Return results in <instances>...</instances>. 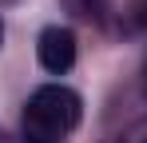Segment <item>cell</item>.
I'll use <instances>...</instances> for the list:
<instances>
[{
    "instance_id": "4",
    "label": "cell",
    "mask_w": 147,
    "mask_h": 143,
    "mask_svg": "<svg viewBox=\"0 0 147 143\" xmlns=\"http://www.w3.org/2000/svg\"><path fill=\"white\" fill-rule=\"evenodd\" d=\"M119 143H147V119H139V123H135V127H131Z\"/></svg>"
},
{
    "instance_id": "6",
    "label": "cell",
    "mask_w": 147,
    "mask_h": 143,
    "mask_svg": "<svg viewBox=\"0 0 147 143\" xmlns=\"http://www.w3.org/2000/svg\"><path fill=\"white\" fill-rule=\"evenodd\" d=\"M143 92H147V72H143Z\"/></svg>"
},
{
    "instance_id": "5",
    "label": "cell",
    "mask_w": 147,
    "mask_h": 143,
    "mask_svg": "<svg viewBox=\"0 0 147 143\" xmlns=\"http://www.w3.org/2000/svg\"><path fill=\"white\" fill-rule=\"evenodd\" d=\"M0 40H4V20H0Z\"/></svg>"
},
{
    "instance_id": "3",
    "label": "cell",
    "mask_w": 147,
    "mask_h": 143,
    "mask_svg": "<svg viewBox=\"0 0 147 143\" xmlns=\"http://www.w3.org/2000/svg\"><path fill=\"white\" fill-rule=\"evenodd\" d=\"M60 4H64L68 16H76V20H84V24H103L115 0H60Z\"/></svg>"
},
{
    "instance_id": "2",
    "label": "cell",
    "mask_w": 147,
    "mask_h": 143,
    "mask_svg": "<svg viewBox=\"0 0 147 143\" xmlns=\"http://www.w3.org/2000/svg\"><path fill=\"white\" fill-rule=\"evenodd\" d=\"M36 56H40V68L52 72V76L72 72V64H76V36H72V28H60V24L44 28L40 40H36Z\"/></svg>"
},
{
    "instance_id": "7",
    "label": "cell",
    "mask_w": 147,
    "mask_h": 143,
    "mask_svg": "<svg viewBox=\"0 0 147 143\" xmlns=\"http://www.w3.org/2000/svg\"><path fill=\"white\" fill-rule=\"evenodd\" d=\"M0 4H12V0H0Z\"/></svg>"
},
{
    "instance_id": "1",
    "label": "cell",
    "mask_w": 147,
    "mask_h": 143,
    "mask_svg": "<svg viewBox=\"0 0 147 143\" xmlns=\"http://www.w3.org/2000/svg\"><path fill=\"white\" fill-rule=\"evenodd\" d=\"M84 103L72 88L64 84H44L28 95L24 103V139L32 143H60L64 135H72L80 127Z\"/></svg>"
}]
</instances>
